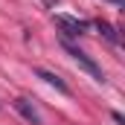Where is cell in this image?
<instances>
[{
	"label": "cell",
	"mask_w": 125,
	"mask_h": 125,
	"mask_svg": "<svg viewBox=\"0 0 125 125\" xmlns=\"http://www.w3.org/2000/svg\"><path fill=\"white\" fill-rule=\"evenodd\" d=\"M52 21H55V26H58L64 35H82V32H84V21H79V18H70V15H55Z\"/></svg>",
	"instance_id": "2"
},
{
	"label": "cell",
	"mask_w": 125,
	"mask_h": 125,
	"mask_svg": "<svg viewBox=\"0 0 125 125\" xmlns=\"http://www.w3.org/2000/svg\"><path fill=\"white\" fill-rule=\"evenodd\" d=\"M64 44V50H67V52H70V55H73V61L79 64V67H82V70H87V73H90V76H93L96 82H105V73H102V67H99V64L93 61V58H90V55H87V52H82V50H79V47H73V44H70V41H61Z\"/></svg>",
	"instance_id": "1"
},
{
	"label": "cell",
	"mask_w": 125,
	"mask_h": 125,
	"mask_svg": "<svg viewBox=\"0 0 125 125\" xmlns=\"http://www.w3.org/2000/svg\"><path fill=\"white\" fill-rule=\"evenodd\" d=\"M93 26L102 32V38H105L108 44H119V35H116V29H114L108 21H93Z\"/></svg>",
	"instance_id": "5"
},
{
	"label": "cell",
	"mask_w": 125,
	"mask_h": 125,
	"mask_svg": "<svg viewBox=\"0 0 125 125\" xmlns=\"http://www.w3.org/2000/svg\"><path fill=\"white\" fill-rule=\"evenodd\" d=\"M41 3H44V6H55L58 0H41Z\"/></svg>",
	"instance_id": "6"
},
{
	"label": "cell",
	"mask_w": 125,
	"mask_h": 125,
	"mask_svg": "<svg viewBox=\"0 0 125 125\" xmlns=\"http://www.w3.org/2000/svg\"><path fill=\"white\" fill-rule=\"evenodd\" d=\"M12 105H15V111H18V114H21V116H23L26 122H32V125H41V114L35 111V105H32L29 99H23V96H18V99H15Z\"/></svg>",
	"instance_id": "3"
},
{
	"label": "cell",
	"mask_w": 125,
	"mask_h": 125,
	"mask_svg": "<svg viewBox=\"0 0 125 125\" xmlns=\"http://www.w3.org/2000/svg\"><path fill=\"white\" fill-rule=\"evenodd\" d=\"M108 3H114V6H119V3H122V0H108Z\"/></svg>",
	"instance_id": "7"
},
{
	"label": "cell",
	"mask_w": 125,
	"mask_h": 125,
	"mask_svg": "<svg viewBox=\"0 0 125 125\" xmlns=\"http://www.w3.org/2000/svg\"><path fill=\"white\" fill-rule=\"evenodd\" d=\"M38 79H44V82H47V84H52V87H55V90H58V93H70V87H67V84H64L61 79H58V76H55V73H50V70H38Z\"/></svg>",
	"instance_id": "4"
}]
</instances>
